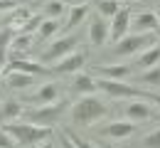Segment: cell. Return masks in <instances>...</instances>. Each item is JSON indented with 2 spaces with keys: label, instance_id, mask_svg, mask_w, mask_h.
<instances>
[{
  "label": "cell",
  "instance_id": "obj_26",
  "mask_svg": "<svg viewBox=\"0 0 160 148\" xmlns=\"http://www.w3.org/2000/svg\"><path fill=\"white\" fill-rule=\"evenodd\" d=\"M30 15H32V13H30V10H27V8H15V10H12V15H10V27H12V30H20V25L25 20H27V18H30Z\"/></svg>",
  "mask_w": 160,
  "mask_h": 148
},
{
  "label": "cell",
  "instance_id": "obj_27",
  "mask_svg": "<svg viewBox=\"0 0 160 148\" xmlns=\"http://www.w3.org/2000/svg\"><path fill=\"white\" fill-rule=\"evenodd\" d=\"M143 148H160V128L150 131V133L143 138Z\"/></svg>",
  "mask_w": 160,
  "mask_h": 148
},
{
  "label": "cell",
  "instance_id": "obj_16",
  "mask_svg": "<svg viewBox=\"0 0 160 148\" xmlns=\"http://www.w3.org/2000/svg\"><path fill=\"white\" fill-rule=\"evenodd\" d=\"M59 27H62V25H59V20H57V18H44V20H42V25H40V30H37V37H35V40H37L40 44L49 42V40L59 32Z\"/></svg>",
  "mask_w": 160,
  "mask_h": 148
},
{
  "label": "cell",
  "instance_id": "obj_32",
  "mask_svg": "<svg viewBox=\"0 0 160 148\" xmlns=\"http://www.w3.org/2000/svg\"><path fill=\"white\" fill-rule=\"evenodd\" d=\"M62 148H74V146H72V141H69V138H67V136H64V138H62Z\"/></svg>",
  "mask_w": 160,
  "mask_h": 148
},
{
  "label": "cell",
  "instance_id": "obj_7",
  "mask_svg": "<svg viewBox=\"0 0 160 148\" xmlns=\"http://www.w3.org/2000/svg\"><path fill=\"white\" fill-rule=\"evenodd\" d=\"M86 59H89V54L84 52V49H74V52H69L67 57H62L59 62L52 67V74H77L81 67L86 64Z\"/></svg>",
  "mask_w": 160,
  "mask_h": 148
},
{
  "label": "cell",
  "instance_id": "obj_30",
  "mask_svg": "<svg viewBox=\"0 0 160 148\" xmlns=\"http://www.w3.org/2000/svg\"><path fill=\"white\" fill-rule=\"evenodd\" d=\"M18 3H20V0H0V13H2V10H15Z\"/></svg>",
  "mask_w": 160,
  "mask_h": 148
},
{
  "label": "cell",
  "instance_id": "obj_34",
  "mask_svg": "<svg viewBox=\"0 0 160 148\" xmlns=\"http://www.w3.org/2000/svg\"><path fill=\"white\" fill-rule=\"evenodd\" d=\"M106 148H116V146H106Z\"/></svg>",
  "mask_w": 160,
  "mask_h": 148
},
{
  "label": "cell",
  "instance_id": "obj_22",
  "mask_svg": "<svg viewBox=\"0 0 160 148\" xmlns=\"http://www.w3.org/2000/svg\"><path fill=\"white\" fill-rule=\"evenodd\" d=\"M94 8H96V13L101 18H113L121 5H118V0H94Z\"/></svg>",
  "mask_w": 160,
  "mask_h": 148
},
{
  "label": "cell",
  "instance_id": "obj_25",
  "mask_svg": "<svg viewBox=\"0 0 160 148\" xmlns=\"http://www.w3.org/2000/svg\"><path fill=\"white\" fill-rule=\"evenodd\" d=\"M42 20H44V15H30V18L20 25V30H15V32H30V35H35V32L40 30Z\"/></svg>",
  "mask_w": 160,
  "mask_h": 148
},
{
  "label": "cell",
  "instance_id": "obj_15",
  "mask_svg": "<svg viewBox=\"0 0 160 148\" xmlns=\"http://www.w3.org/2000/svg\"><path fill=\"white\" fill-rule=\"evenodd\" d=\"M2 79H5V84L10 89H27V86H32L37 82L35 74H25V72H5Z\"/></svg>",
  "mask_w": 160,
  "mask_h": 148
},
{
  "label": "cell",
  "instance_id": "obj_21",
  "mask_svg": "<svg viewBox=\"0 0 160 148\" xmlns=\"http://www.w3.org/2000/svg\"><path fill=\"white\" fill-rule=\"evenodd\" d=\"M86 15H89V5H72V10H69V20H67V30L79 27L81 22L86 20Z\"/></svg>",
  "mask_w": 160,
  "mask_h": 148
},
{
  "label": "cell",
  "instance_id": "obj_11",
  "mask_svg": "<svg viewBox=\"0 0 160 148\" xmlns=\"http://www.w3.org/2000/svg\"><path fill=\"white\" fill-rule=\"evenodd\" d=\"M131 27L133 32H153V35L160 32V22L155 13H140L136 18H131Z\"/></svg>",
  "mask_w": 160,
  "mask_h": 148
},
{
  "label": "cell",
  "instance_id": "obj_12",
  "mask_svg": "<svg viewBox=\"0 0 160 148\" xmlns=\"http://www.w3.org/2000/svg\"><path fill=\"white\" fill-rule=\"evenodd\" d=\"M89 42L96 44V47L108 42V22H106V18L96 15L94 20L89 22Z\"/></svg>",
  "mask_w": 160,
  "mask_h": 148
},
{
  "label": "cell",
  "instance_id": "obj_33",
  "mask_svg": "<svg viewBox=\"0 0 160 148\" xmlns=\"http://www.w3.org/2000/svg\"><path fill=\"white\" fill-rule=\"evenodd\" d=\"M40 148H54V143H52V138H47V141H44V143H42Z\"/></svg>",
  "mask_w": 160,
  "mask_h": 148
},
{
  "label": "cell",
  "instance_id": "obj_19",
  "mask_svg": "<svg viewBox=\"0 0 160 148\" xmlns=\"http://www.w3.org/2000/svg\"><path fill=\"white\" fill-rule=\"evenodd\" d=\"M12 35H15L12 27H2V30H0V74H2V67L8 64V52H10Z\"/></svg>",
  "mask_w": 160,
  "mask_h": 148
},
{
  "label": "cell",
  "instance_id": "obj_24",
  "mask_svg": "<svg viewBox=\"0 0 160 148\" xmlns=\"http://www.w3.org/2000/svg\"><path fill=\"white\" fill-rule=\"evenodd\" d=\"M138 82L148 86H160V67H150V69H143V74L138 77Z\"/></svg>",
  "mask_w": 160,
  "mask_h": 148
},
{
  "label": "cell",
  "instance_id": "obj_28",
  "mask_svg": "<svg viewBox=\"0 0 160 148\" xmlns=\"http://www.w3.org/2000/svg\"><path fill=\"white\" fill-rule=\"evenodd\" d=\"M64 136H67V138H69V141H72V146H74V148H96V146H91V143H89V141H84V138H81V136H77V133H74V131H67V133H64Z\"/></svg>",
  "mask_w": 160,
  "mask_h": 148
},
{
  "label": "cell",
  "instance_id": "obj_8",
  "mask_svg": "<svg viewBox=\"0 0 160 148\" xmlns=\"http://www.w3.org/2000/svg\"><path fill=\"white\" fill-rule=\"evenodd\" d=\"M57 99H59V84L49 82V84H42L35 94L25 96L22 101L25 104H32V106H44V104H54Z\"/></svg>",
  "mask_w": 160,
  "mask_h": 148
},
{
  "label": "cell",
  "instance_id": "obj_14",
  "mask_svg": "<svg viewBox=\"0 0 160 148\" xmlns=\"http://www.w3.org/2000/svg\"><path fill=\"white\" fill-rule=\"evenodd\" d=\"M22 111H25V104L18 101V99H5L0 104V124H8L12 119H20Z\"/></svg>",
  "mask_w": 160,
  "mask_h": 148
},
{
  "label": "cell",
  "instance_id": "obj_31",
  "mask_svg": "<svg viewBox=\"0 0 160 148\" xmlns=\"http://www.w3.org/2000/svg\"><path fill=\"white\" fill-rule=\"evenodd\" d=\"M67 5H89V3H94V0H64Z\"/></svg>",
  "mask_w": 160,
  "mask_h": 148
},
{
  "label": "cell",
  "instance_id": "obj_35",
  "mask_svg": "<svg viewBox=\"0 0 160 148\" xmlns=\"http://www.w3.org/2000/svg\"><path fill=\"white\" fill-rule=\"evenodd\" d=\"M158 22H160V13H158Z\"/></svg>",
  "mask_w": 160,
  "mask_h": 148
},
{
  "label": "cell",
  "instance_id": "obj_36",
  "mask_svg": "<svg viewBox=\"0 0 160 148\" xmlns=\"http://www.w3.org/2000/svg\"><path fill=\"white\" fill-rule=\"evenodd\" d=\"M126 3H131V0H126Z\"/></svg>",
  "mask_w": 160,
  "mask_h": 148
},
{
  "label": "cell",
  "instance_id": "obj_2",
  "mask_svg": "<svg viewBox=\"0 0 160 148\" xmlns=\"http://www.w3.org/2000/svg\"><path fill=\"white\" fill-rule=\"evenodd\" d=\"M69 109V101L62 99V101H54V104H44V106H32V109H25L22 116L27 124H35V126H47L52 128L57 121L62 119V114Z\"/></svg>",
  "mask_w": 160,
  "mask_h": 148
},
{
  "label": "cell",
  "instance_id": "obj_3",
  "mask_svg": "<svg viewBox=\"0 0 160 148\" xmlns=\"http://www.w3.org/2000/svg\"><path fill=\"white\" fill-rule=\"evenodd\" d=\"M2 128L15 138V143H22V146H32V143H40V141H47L52 138V128L47 126H35V124H15V121H8L2 124Z\"/></svg>",
  "mask_w": 160,
  "mask_h": 148
},
{
  "label": "cell",
  "instance_id": "obj_4",
  "mask_svg": "<svg viewBox=\"0 0 160 148\" xmlns=\"http://www.w3.org/2000/svg\"><path fill=\"white\" fill-rule=\"evenodd\" d=\"M155 44V35L153 32H128L126 37H121L116 47H113V57H131L138 54L143 49Z\"/></svg>",
  "mask_w": 160,
  "mask_h": 148
},
{
  "label": "cell",
  "instance_id": "obj_1",
  "mask_svg": "<svg viewBox=\"0 0 160 148\" xmlns=\"http://www.w3.org/2000/svg\"><path fill=\"white\" fill-rule=\"evenodd\" d=\"M106 104L101 101L99 96H94V94H84L79 96V101H74L72 104V121L74 124H79V126H91L94 121H99L106 116Z\"/></svg>",
  "mask_w": 160,
  "mask_h": 148
},
{
  "label": "cell",
  "instance_id": "obj_18",
  "mask_svg": "<svg viewBox=\"0 0 160 148\" xmlns=\"http://www.w3.org/2000/svg\"><path fill=\"white\" fill-rule=\"evenodd\" d=\"M158 62H160V44H153V47L143 49L138 54L136 67H138V69H150V67H158Z\"/></svg>",
  "mask_w": 160,
  "mask_h": 148
},
{
  "label": "cell",
  "instance_id": "obj_6",
  "mask_svg": "<svg viewBox=\"0 0 160 148\" xmlns=\"http://www.w3.org/2000/svg\"><path fill=\"white\" fill-rule=\"evenodd\" d=\"M131 18H133V13L128 10V8H118V13L111 18L108 22V40L111 42H118L121 37H126L128 35V30H131Z\"/></svg>",
  "mask_w": 160,
  "mask_h": 148
},
{
  "label": "cell",
  "instance_id": "obj_23",
  "mask_svg": "<svg viewBox=\"0 0 160 148\" xmlns=\"http://www.w3.org/2000/svg\"><path fill=\"white\" fill-rule=\"evenodd\" d=\"M64 10H67V3L64 0H49L44 5V18H57L59 20L62 15H64Z\"/></svg>",
  "mask_w": 160,
  "mask_h": 148
},
{
  "label": "cell",
  "instance_id": "obj_5",
  "mask_svg": "<svg viewBox=\"0 0 160 148\" xmlns=\"http://www.w3.org/2000/svg\"><path fill=\"white\" fill-rule=\"evenodd\" d=\"M77 42H79V37L77 35H67V37H59L57 42H52L44 52L40 54V62L47 67V64L52 62H59L62 57H67L69 52H74L77 49Z\"/></svg>",
  "mask_w": 160,
  "mask_h": 148
},
{
  "label": "cell",
  "instance_id": "obj_17",
  "mask_svg": "<svg viewBox=\"0 0 160 148\" xmlns=\"http://www.w3.org/2000/svg\"><path fill=\"white\" fill-rule=\"evenodd\" d=\"M72 89L77 91V94H94L96 91V79L91 77V74H81V72H77L74 74V79H72Z\"/></svg>",
  "mask_w": 160,
  "mask_h": 148
},
{
  "label": "cell",
  "instance_id": "obj_9",
  "mask_svg": "<svg viewBox=\"0 0 160 148\" xmlns=\"http://www.w3.org/2000/svg\"><path fill=\"white\" fill-rule=\"evenodd\" d=\"M94 74L99 79H118V82H123L126 77L133 74V67L131 64H101V67H94Z\"/></svg>",
  "mask_w": 160,
  "mask_h": 148
},
{
  "label": "cell",
  "instance_id": "obj_29",
  "mask_svg": "<svg viewBox=\"0 0 160 148\" xmlns=\"http://www.w3.org/2000/svg\"><path fill=\"white\" fill-rule=\"evenodd\" d=\"M15 146H18V143H15V138H12V136H10L2 126H0V148H15Z\"/></svg>",
  "mask_w": 160,
  "mask_h": 148
},
{
  "label": "cell",
  "instance_id": "obj_20",
  "mask_svg": "<svg viewBox=\"0 0 160 148\" xmlns=\"http://www.w3.org/2000/svg\"><path fill=\"white\" fill-rule=\"evenodd\" d=\"M32 44H35V35H30V32H15L12 42H10V52H27Z\"/></svg>",
  "mask_w": 160,
  "mask_h": 148
},
{
  "label": "cell",
  "instance_id": "obj_10",
  "mask_svg": "<svg viewBox=\"0 0 160 148\" xmlns=\"http://www.w3.org/2000/svg\"><path fill=\"white\" fill-rule=\"evenodd\" d=\"M99 133L103 138H116V141H121V138H128V136L136 133V124L133 121H113L108 126L99 128Z\"/></svg>",
  "mask_w": 160,
  "mask_h": 148
},
{
  "label": "cell",
  "instance_id": "obj_13",
  "mask_svg": "<svg viewBox=\"0 0 160 148\" xmlns=\"http://www.w3.org/2000/svg\"><path fill=\"white\" fill-rule=\"evenodd\" d=\"M153 116H155V111L145 104V101H131V104L126 106V119L133 121V124H136V121L143 124V121H148V119H153Z\"/></svg>",
  "mask_w": 160,
  "mask_h": 148
}]
</instances>
